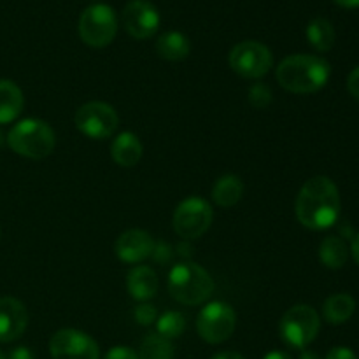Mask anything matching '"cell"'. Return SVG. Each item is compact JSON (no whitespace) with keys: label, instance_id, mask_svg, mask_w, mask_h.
I'll list each match as a JSON object with an SVG mask.
<instances>
[{"label":"cell","instance_id":"6da1fadb","mask_svg":"<svg viewBox=\"0 0 359 359\" xmlns=\"http://www.w3.org/2000/svg\"><path fill=\"white\" fill-rule=\"evenodd\" d=\"M297 217L305 228L326 230L340 216V193L335 182L325 175L312 177L302 186L294 203Z\"/></svg>","mask_w":359,"mask_h":359},{"label":"cell","instance_id":"7a4b0ae2","mask_svg":"<svg viewBox=\"0 0 359 359\" xmlns=\"http://www.w3.org/2000/svg\"><path fill=\"white\" fill-rule=\"evenodd\" d=\"M332 74V67L321 56L291 55L277 67V83L286 91L309 95L323 90Z\"/></svg>","mask_w":359,"mask_h":359},{"label":"cell","instance_id":"3957f363","mask_svg":"<svg viewBox=\"0 0 359 359\" xmlns=\"http://www.w3.org/2000/svg\"><path fill=\"white\" fill-rule=\"evenodd\" d=\"M7 144L20 156L42 160L53 153L56 137L48 123L42 119L28 118L11 128V132L7 133Z\"/></svg>","mask_w":359,"mask_h":359},{"label":"cell","instance_id":"277c9868","mask_svg":"<svg viewBox=\"0 0 359 359\" xmlns=\"http://www.w3.org/2000/svg\"><path fill=\"white\" fill-rule=\"evenodd\" d=\"M168 291L179 304L200 305L214 293V280L200 265L184 262L168 273Z\"/></svg>","mask_w":359,"mask_h":359},{"label":"cell","instance_id":"5b68a950","mask_svg":"<svg viewBox=\"0 0 359 359\" xmlns=\"http://www.w3.org/2000/svg\"><path fill=\"white\" fill-rule=\"evenodd\" d=\"M321 321L311 305H294L279 323V335L286 346L293 349H305L318 337Z\"/></svg>","mask_w":359,"mask_h":359},{"label":"cell","instance_id":"8992f818","mask_svg":"<svg viewBox=\"0 0 359 359\" xmlns=\"http://www.w3.org/2000/svg\"><path fill=\"white\" fill-rule=\"evenodd\" d=\"M79 37L90 48H105L118 34V18L112 7L105 4H93L86 7L79 18Z\"/></svg>","mask_w":359,"mask_h":359},{"label":"cell","instance_id":"52a82bcc","mask_svg":"<svg viewBox=\"0 0 359 359\" xmlns=\"http://www.w3.org/2000/svg\"><path fill=\"white\" fill-rule=\"evenodd\" d=\"M237 326V314L226 302H212L200 311L196 332L207 344H221L230 339Z\"/></svg>","mask_w":359,"mask_h":359},{"label":"cell","instance_id":"ba28073f","mask_svg":"<svg viewBox=\"0 0 359 359\" xmlns=\"http://www.w3.org/2000/svg\"><path fill=\"white\" fill-rule=\"evenodd\" d=\"M214 219L212 207L200 196L182 200L174 212V230L184 241H193L205 233Z\"/></svg>","mask_w":359,"mask_h":359},{"label":"cell","instance_id":"9c48e42d","mask_svg":"<svg viewBox=\"0 0 359 359\" xmlns=\"http://www.w3.org/2000/svg\"><path fill=\"white\" fill-rule=\"evenodd\" d=\"M119 125V116L114 107L105 102H88L76 112V126L90 139L104 140L114 135Z\"/></svg>","mask_w":359,"mask_h":359},{"label":"cell","instance_id":"30bf717a","mask_svg":"<svg viewBox=\"0 0 359 359\" xmlns=\"http://www.w3.org/2000/svg\"><path fill=\"white\" fill-rule=\"evenodd\" d=\"M273 65V56L265 44L258 41L238 42L230 51V67L245 79H259Z\"/></svg>","mask_w":359,"mask_h":359},{"label":"cell","instance_id":"8fae6325","mask_svg":"<svg viewBox=\"0 0 359 359\" xmlns=\"http://www.w3.org/2000/svg\"><path fill=\"white\" fill-rule=\"evenodd\" d=\"M53 359H100L98 344L84 332L74 328L60 330L49 342Z\"/></svg>","mask_w":359,"mask_h":359},{"label":"cell","instance_id":"7c38bea8","mask_svg":"<svg viewBox=\"0 0 359 359\" xmlns=\"http://www.w3.org/2000/svg\"><path fill=\"white\" fill-rule=\"evenodd\" d=\"M123 27L130 37L146 41L160 27V13L149 0H130L123 9Z\"/></svg>","mask_w":359,"mask_h":359},{"label":"cell","instance_id":"4fadbf2b","mask_svg":"<svg viewBox=\"0 0 359 359\" xmlns=\"http://www.w3.org/2000/svg\"><path fill=\"white\" fill-rule=\"evenodd\" d=\"M28 326L27 307L18 298H0V342L9 344L20 339Z\"/></svg>","mask_w":359,"mask_h":359},{"label":"cell","instance_id":"5bb4252c","mask_svg":"<svg viewBox=\"0 0 359 359\" xmlns=\"http://www.w3.org/2000/svg\"><path fill=\"white\" fill-rule=\"evenodd\" d=\"M154 245L156 242L153 241L147 231L144 230H126L119 235L116 241V256L125 263H140L153 256Z\"/></svg>","mask_w":359,"mask_h":359},{"label":"cell","instance_id":"9a60e30c","mask_svg":"<svg viewBox=\"0 0 359 359\" xmlns=\"http://www.w3.org/2000/svg\"><path fill=\"white\" fill-rule=\"evenodd\" d=\"M126 290L133 300L146 302L156 294L158 291V276L151 266L140 265L135 266L126 277Z\"/></svg>","mask_w":359,"mask_h":359},{"label":"cell","instance_id":"2e32d148","mask_svg":"<svg viewBox=\"0 0 359 359\" xmlns=\"http://www.w3.org/2000/svg\"><path fill=\"white\" fill-rule=\"evenodd\" d=\"M142 144H140L139 137L132 132H123L112 140L111 144V154L112 160L119 165V167H135L142 158Z\"/></svg>","mask_w":359,"mask_h":359},{"label":"cell","instance_id":"e0dca14e","mask_svg":"<svg viewBox=\"0 0 359 359\" xmlns=\"http://www.w3.org/2000/svg\"><path fill=\"white\" fill-rule=\"evenodd\" d=\"M25 105L23 91L16 83L0 79V125L14 121L21 114Z\"/></svg>","mask_w":359,"mask_h":359},{"label":"cell","instance_id":"ac0fdd59","mask_svg":"<svg viewBox=\"0 0 359 359\" xmlns=\"http://www.w3.org/2000/svg\"><path fill=\"white\" fill-rule=\"evenodd\" d=\"M156 51L160 58L168 60V62H181L191 51V44L184 34L172 30L160 35L156 41Z\"/></svg>","mask_w":359,"mask_h":359},{"label":"cell","instance_id":"d6986e66","mask_svg":"<svg viewBox=\"0 0 359 359\" xmlns=\"http://www.w3.org/2000/svg\"><path fill=\"white\" fill-rule=\"evenodd\" d=\"M242 195H244V182L238 175L233 174L219 177L212 188L214 202L223 209H230L235 203L241 202Z\"/></svg>","mask_w":359,"mask_h":359},{"label":"cell","instance_id":"ffe728a7","mask_svg":"<svg viewBox=\"0 0 359 359\" xmlns=\"http://www.w3.org/2000/svg\"><path fill=\"white\" fill-rule=\"evenodd\" d=\"M354 311H356V302L347 293L332 294L323 305V316L330 325H344L353 318Z\"/></svg>","mask_w":359,"mask_h":359},{"label":"cell","instance_id":"44dd1931","mask_svg":"<svg viewBox=\"0 0 359 359\" xmlns=\"http://www.w3.org/2000/svg\"><path fill=\"white\" fill-rule=\"evenodd\" d=\"M307 39L316 51L326 53L335 44V28L326 18H314L307 27Z\"/></svg>","mask_w":359,"mask_h":359},{"label":"cell","instance_id":"7402d4cb","mask_svg":"<svg viewBox=\"0 0 359 359\" xmlns=\"http://www.w3.org/2000/svg\"><path fill=\"white\" fill-rule=\"evenodd\" d=\"M319 258L323 265L332 270L342 269L349 258V249L340 237H326L319 245Z\"/></svg>","mask_w":359,"mask_h":359},{"label":"cell","instance_id":"603a6c76","mask_svg":"<svg viewBox=\"0 0 359 359\" xmlns=\"http://www.w3.org/2000/svg\"><path fill=\"white\" fill-rule=\"evenodd\" d=\"M137 356L139 359H174V346L165 337L149 333L140 344Z\"/></svg>","mask_w":359,"mask_h":359},{"label":"cell","instance_id":"cb8c5ba5","mask_svg":"<svg viewBox=\"0 0 359 359\" xmlns=\"http://www.w3.org/2000/svg\"><path fill=\"white\" fill-rule=\"evenodd\" d=\"M156 330L158 335L165 337L168 340H174L181 337L186 330V318L181 312H165L156 319Z\"/></svg>","mask_w":359,"mask_h":359},{"label":"cell","instance_id":"d4e9b609","mask_svg":"<svg viewBox=\"0 0 359 359\" xmlns=\"http://www.w3.org/2000/svg\"><path fill=\"white\" fill-rule=\"evenodd\" d=\"M272 102V91L266 84L255 83L249 88V104L255 109H265L269 107Z\"/></svg>","mask_w":359,"mask_h":359},{"label":"cell","instance_id":"484cf974","mask_svg":"<svg viewBox=\"0 0 359 359\" xmlns=\"http://www.w3.org/2000/svg\"><path fill=\"white\" fill-rule=\"evenodd\" d=\"M133 316H135V321L142 326L153 325V323H156V319H158L156 309L149 304L139 305V307L135 309V314Z\"/></svg>","mask_w":359,"mask_h":359},{"label":"cell","instance_id":"4316f807","mask_svg":"<svg viewBox=\"0 0 359 359\" xmlns=\"http://www.w3.org/2000/svg\"><path fill=\"white\" fill-rule=\"evenodd\" d=\"M104 359H139V356H137L135 351L130 349V347L118 346L112 347V349L105 354Z\"/></svg>","mask_w":359,"mask_h":359},{"label":"cell","instance_id":"83f0119b","mask_svg":"<svg viewBox=\"0 0 359 359\" xmlns=\"http://www.w3.org/2000/svg\"><path fill=\"white\" fill-rule=\"evenodd\" d=\"M153 256H154V259H156L158 263H168V262H170V258H172L170 245L163 244V242H160V244L154 245Z\"/></svg>","mask_w":359,"mask_h":359},{"label":"cell","instance_id":"f1b7e54d","mask_svg":"<svg viewBox=\"0 0 359 359\" xmlns=\"http://www.w3.org/2000/svg\"><path fill=\"white\" fill-rule=\"evenodd\" d=\"M326 359H359V358L354 351L349 349V347H333V349L326 354Z\"/></svg>","mask_w":359,"mask_h":359},{"label":"cell","instance_id":"f546056e","mask_svg":"<svg viewBox=\"0 0 359 359\" xmlns=\"http://www.w3.org/2000/svg\"><path fill=\"white\" fill-rule=\"evenodd\" d=\"M347 90L359 102V67H356L347 77Z\"/></svg>","mask_w":359,"mask_h":359},{"label":"cell","instance_id":"4dcf8cb0","mask_svg":"<svg viewBox=\"0 0 359 359\" xmlns=\"http://www.w3.org/2000/svg\"><path fill=\"white\" fill-rule=\"evenodd\" d=\"M7 359H34V354L28 347H16Z\"/></svg>","mask_w":359,"mask_h":359},{"label":"cell","instance_id":"1f68e13d","mask_svg":"<svg viewBox=\"0 0 359 359\" xmlns=\"http://www.w3.org/2000/svg\"><path fill=\"white\" fill-rule=\"evenodd\" d=\"M210 359H245L241 353H233V351H223V353H217L216 356Z\"/></svg>","mask_w":359,"mask_h":359},{"label":"cell","instance_id":"d6a6232c","mask_svg":"<svg viewBox=\"0 0 359 359\" xmlns=\"http://www.w3.org/2000/svg\"><path fill=\"white\" fill-rule=\"evenodd\" d=\"M351 252H353L354 259H356V263L359 265V233L354 235L353 244H351Z\"/></svg>","mask_w":359,"mask_h":359},{"label":"cell","instance_id":"836d02e7","mask_svg":"<svg viewBox=\"0 0 359 359\" xmlns=\"http://www.w3.org/2000/svg\"><path fill=\"white\" fill-rule=\"evenodd\" d=\"M263 359H293L287 353H283V351H272V353L266 354Z\"/></svg>","mask_w":359,"mask_h":359},{"label":"cell","instance_id":"e575fe53","mask_svg":"<svg viewBox=\"0 0 359 359\" xmlns=\"http://www.w3.org/2000/svg\"><path fill=\"white\" fill-rule=\"evenodd\" d=\"M333 2L346 7V9H356V7H359V0H333Z\"/></svg>","mask_w":359,"mask_h":359},{"label":"cell","instance_id":"d590c367","mask_svg":"<svg viewBox=\"0 0 359 359\" xmlns=\"http://www.w3.org/2000/svg\"><path fill=\"white\" fill-rule=\"evenodd\" d=\"M300 359H321V356L318 353H314V351H304L300 354Z\"/></svg>","mask_w":359,"mask_h":359},{"label":"cell","instance_id":"8d00e7d4","mask_svg":"<svg viewBox=\"0 0 359 359\" xmlns=\"http://www.w3.org/2000/svg\"><path fill=\"white\" fill-rule=\"evenodd\" d=\"M4 146V133H2V130H0V147Z\"/></svg>","mask_w":359,"mask_h":359},{"label":"cell","instance_id":"74e56055","mask_svg":"<svg viewBox=\"0 0 359 359\" xmlns=\"http://www.w3.org/2000/svg\"><path fill=\"white\" fill-rule=\"evenodd\" d=\"M0 359H6V356H4V353H2V351H0Z\"/></svg>","mask_w":359,"mask_h":359}]
</instances>
